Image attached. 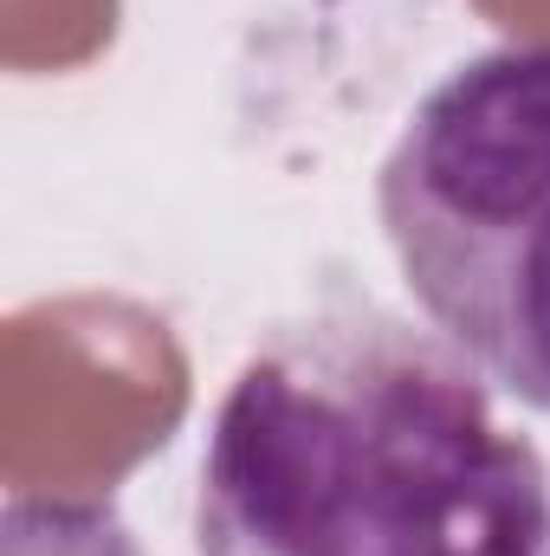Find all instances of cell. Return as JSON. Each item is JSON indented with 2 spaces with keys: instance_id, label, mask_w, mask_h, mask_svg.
I'll return each mask as SVG.
<instances>
[{
  "instance_id": "cell-1",
  "label": "cell",
  "mask_w": 550,
  "mask_h": 556,
  "mask_svg": "<svg viewBox=\"0 0 550 556\" xmlns=\"http://www.w3.org/2000/svg\"><path fill=\"white\" fill-rule=\"evenodd\" d=\"M195 556H550V466L440 330L330 304L221 395Z\"/></svg>"
},
{
  "instance_id": "cell-3",
  "label": "cell",
  "mask_w": 550,
  "mask_h": 556,
  "mask_svg": "<svg viewBox=\"0 0 550 556\" xmlns=\"http://www.w3.org/2000/svg\"><path fill=\"white\" fill-rule=\"evenodd\" d=\"M0 556H149L104 498L20 492L0 511Z\"/></svg>"
},
{
  "instance_id": "cell-2",
  "label": "cell",
  "mask_w": 550,
  "mask_h": 556,
  "mask_svg": "<svg viewBox=\"0 0 550 556\" xmlns=\"http://www.w3.org/2000/svg\"><path fill=\"white\" fill-rule=\"evenodd\" d=\"M376 214L427 324L550 415V46L460 59L383 155Z\"/></svg>"
}]
</instances>
